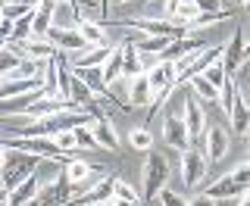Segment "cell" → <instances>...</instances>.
I'll use <instances>...</instances> for the list:
<instances>
[{
	"label": "cell",
	"instance_id": "3",
	"mask_svg": "<svg viewBox=\"0 0 250 206\" xmlns=\"http://www.w3.org/2000/svg\"><path fill=\"white\" fill-rule=\"evenodd\" d=\"M182 116H185V125H188V138H191V147L203 150V141H207V116L200 109V100L197 97H188L185 106H182Z\"/></svg>",
	"mask_w": 250,
	"mask_h": 206
},
{
	"label": "cell",
	"instance_id": "36",
	"mask_svg": "<svg viewBox=\"0 0 250 206\" xmlns=\"http://www.w3.org/2000/svg\"><path fill=\"white\" fill-rule=\"evenodd\" d=\"M238 206H250V187H247V191L238 197Z\"/></svg>",
	"mask_w": 250,
	"mask_h": 206
},
{
	"label": "cell",
	"instance_id": "7",
	"mask_svg": "<svg viewBox=\"0 0 250 206\" xmlns=\"http://www.w3.org/2000/svg\"><path fill=\"white\" fill-rule=\"evenodd\" d=\"M10 50L16 53V57H28V60H53L57 57V47H53L47 38H28V41H13L10 44Z\"/></svg>",
	"mask_w": 250,
	"mask_h": 206
},
{
	"label": "cell",
	"instance_id": "16",
	"mask_svg": "<svg viewBox=\"0 0 250 206\" xmlns=\"http://www.w3.org/2000/svg\"><path fill=\"white\" fill-rule=\"evenodd\" d=\"M41 178L38 175H31V178H25L19 187H13L10 191V206H28L31 200H38L41 197Z\"/></svg>",
	"mask_w": 250,
	"mask_h": 206
},
{
	"label": "cell",
	"instance_id": "29",
	"mask_svg": "<svg viewBox=\"0 0 250 206\" xmlns=\"http://www.w3.org/2000/svg\"><path fill=\"white\" fill-rule=\"evenodd\" d=\"M19 60H22V57H16L10 47H6V50H0V78H6V75H10L13 69L19 66Z\"/></svg>",
	"mask_w": 250,
	"mask_h": 206
},
{
	"label": "cell",
	"instance_id": "32",
	"mask_svg": "<svg viewBox=\"0 0 250 206\" xmlns=\"http://www.w3.org/2000/svg\"><path fill=\"white\" fill-rule=\"evenodd\" d=\"M160 203H163V206H188V200H182V197H178L175 191H169V187L160 194Z\"/></svg>",
	"mask_w": 250,
	"mask_h": 206
},
{
	"label": "cell",
	"instance_id": "30",
	"mask_svg": "<svg viewBox=\"0 0 250 206\" xmlns=\"http://www.w3.org/2000/svg\"><path fill=\"white\" fill-rule=\"evenodd\" d=\"M53 141L60 144V150H62V153H75V150H78L75 131H60V134H53Z\"/></svg>",
	"mask_w": 250,
	"mask_h": 206
},
{
	"label": "cell",
	"instance_id": "11",
	"mask_svg": "<svg viewBox=\"0 0 250 206\" xmlns=\"http://www.w3.org/2000/svg\"><path fill=\"white\" fill-rule=\"evenodd\" d=\"M244 47H247V41H244V31H234V35H231V41L229 44H225V53H222V66H225V72H229V75H234V72H238V69L241 66H244Z\"/></svg>",
	"mask_w": 250,
	"mask_h": 206
},
{
	"label": "cell",
	"instance_id": "24",
	"mask_svg": "<svg viewBox=\"0 0 250 206\" xmlns=\"http://www.w3.org/2000/svg\"><path fill=\"white\" fill-rule=\"evenodd\" d=\"M128 144L135 147V150H141V153H150V150H153V134H150V128H144V125L131 128L128 131Z\"/></svg>",
	"mask_w": 250,
	"mask_h": 206
},
{
	"label": "cell",
	"instance_id": "10",
	"mask_svg": "<svg viewBox=\"0 0 250 206\" xmlns=\"http://www.w3.org/2000/svg\"><path fill=\"white\" fill-rule=\"evenodd\" d=\"M231 141H229V131L222 128V125H209L207 128V141H203V156H207L209 163L222 160L225 153H229Z\"/></svg>",
	"mask_w": 250,
	"mask_h": 206
},
{
	"label": "cell",
	"instance_id": "27",
	"mask_svg": "<svg viewBox=\"0 0 250 206\" xmlns=\"http://www.w3.org/2000/svg\"><path fill=\"white\" fill-rule=\"evenodd\" d=\"M116 181V200H128V203H141V194L135 191V185H128L125 178H113Z\"/></svg>",
	"mask_w": 250,
	"mask_h": 206
},
{
	"label": "cell",
	"instance_id": "4",
	"mask_svg": "<svg viewBox=\"0 0 250 206\" xmlns=\"http://www.w3.org/2000/svg\"><path fill=\"white\" fill-rule=\"evenodd\" d=\"M178 163H182V181H185L188 187H200L203 181H207L209 160L203 156V150H197V147L185 150V153L178 156Z\"/></svg>",
	"mask_w": 250,
	"mask_h": 206
},
{
	"label": "cell",
	"instance_id": "26",
	"mask_svg": "<svg viewBox=\"0 0 250 206\" xmlns=\"http://www.w3.org/2000/svg\"><path fill=\"white\" fill-rule=\"evenodd\" d=\"M31 22H35V10L25 13L22 19H13V41H28V38H31Z\"/></svg>",
	"mask_w": 250,
	"mask_h": 206
},
{
	"label": "cell",
	"instance_id": "18",
	"mask_svg": "<svg viewBox=\"0 0 250 206\" xmlns=\"http://www.w3.org/2000/svg\"><path fill=\"white\" fill-rule=\"evenodd\" d=\"M91 175H104V172H97L91 163H84V160H69V156H66V169H62V178H66L69 185H82V181H88Z\"/></svg>",
	"mask_w": 250,
	"mask_h": 206
},
{
	"label": "cell",
	"instance_id": "22",
	"mask_svg": "<svg viewBox=\"0 0 250 206\" xmlns=\"http://www.w3.org/2000/svg\"><path fill=\"white\" fill-rule=\"evenodd\" d=\"M72 72L82 78L88 88L97 94V97H106V78H104V69H72Z\"/></svg>",
	"mask_w": 250,
	"mask_h": 206
},
{
	"label": "cell",
	"instance_id": "5",
	"mask_svg": "<svg viewBox=\"0 0 250 206\" xmlns=\"http://www.w3.org/2000/svg\"><path fill=\"white\" fill-rule=\"evenodd\" d=\"M163 144L178 150V153H185V150H191V138H188V125H185V116H175L169 113L163 119Z\"/></svg>",
	"mask_w": 250,
	"mask_h": 206
},
{
	"label": "cell",
	"instance_id": "2",
	"mask_svg": "<svg viewBox=\"0 0 250 206\" xmlns=\"http://www.w3.org/2000/svg\"><path fill=\"white\" fill-rule=\"evenodd\" d=\"M41 165V156H31V153H22V150H6V165L0 172V187L13 191L19 187L25 178H31Z\"/></svg>",
	"mask_w": 250,
	"mask_h": 206
},
{
	"label": "cell",
	"instance_id": "34",
	"mask_svg": "<svg viewBox=\"0 0 250 206\" xmlns=\"http://www.w3.org/2000/svg\"><path fill=\"white\" fill-rule=\"evenodd\" d=\"M194 3H197L200 13H222V3H219V0H194Z\"/></svg>",
	"mask_w": 250,
	"mask_h": 206
},
{
	"label": "cell",
	"instance_id": "13",
	"mask_svg": "<svg viewBox=\"0 0 250 206\" xmlns=\"http://www.w3.org/2000/svg\"><path fill=\"white\" fill-rule=\"evenodd\" d=\"M153 103V84H150V78L144 75H138V78H131V84H128V106L131 109H144V106H150Z\"/></svg>",
	"mask_w": 250,
	"mask_h": 206
},
{
	"label": "cell",
	"instance_id": "44",
	"mask_svg": "<svg viewBox=\"0 0 250 206\" xmlns=\"http://www.w3.org/2000/svg\"><path fill=\"white\" fill-rule=\"evenodd\" d=\"M91 3H97V0H91Z\"/></svg>",
	"mask_w": 250,
	"mask_h": 206
},
{
	"label": "cell",
	"instance_id": "1",
	"mask_svg": "<svg viewBox=\"0 0 250 206\" xmlns=\"http://www.w3.org/2000/svg\"><path fill=\"white\" fill-rule=\"evenodd\" d=\"M166 181H169V150L166 153L150 150L144 160V169H141V200H156L166 191Z\"/></svg>",
	"mask_w": 250,
	"mask_h": 206
},
{
	"label": "cell",
	"instance_id": "12",
	"mask_svg": "<svg viewBox=\"0 0 250 206\" xmlns=\"http://www.w3.org/2000/svg\"><path fill=\"white\" fill-rule=\"evenodd\" d=\"M72 194H75V185H69L66 178H60V181H53V185H44L41 187V206H66V203H72Z\"/></svg>",
	"mask_w": 250,
	"mask_h": 206
},
{
	"label": "cell",
	"instance_id": "25",
	"mask_svg": "<svg viewBox=\"0 0 250 206\" xmlns=\"http://www.w3.org/2000/svg\"><path fill=\"white\" fill-rule=\"evenodd\" d=\"M203 78H207V82H209V84H213V88H216V91H222V88H225V84H229V78H231V75H229V72H225V66H222V60H219V62H213V66H209V69H207V72H203Z\"/></svg>",
	"mask_w": 250,
	"mask_h": 206
},
{
	"label": "cell",
	"instance_id": "38",
	"mask_svg": "<svg viewBox=\"0 0 250 206\" xmlns=\"http://www.w3.org/2000/svg\"><path fill=\"white\" fill-rule=\"evenodd\" d=\"M3 165H6V150H0V172H3Z\"/></svg>",
	"mask_w": 250,
	"mask_h": 206
},
{
	"label": "cell",
	"instance_id": "43",
	"mask_svg": "<svg viewBox=\"0 0 250 206\" xmlns=\"http://www.w3.org/2000/svg\"><path fill=\"white\" fill-rule=\"evenodd\" d=\"M50 3H60V0H50Z\"/></svg>",
	"mask_w": 250,
	"mask_h": 206
},
{
	"label": "cell",
	"instance_id": "39",
	"mask_svg": "<svg viewBox=\"0 0 250 206\" xmlns=\"http://www.w3.org/2000/svg\"><path fill=\"white\" fill-rule=\"evenodd\" d=\"M6 47H10V41H6V38H0V50H6Z\"/></svg>",
	"mask_w": 250,
	"mask_h": 206
},
{
	"label": "cell",
	"instance_id": "37",
	"mask_svg": "<svg viewBox=\"0 0 250 206\" xmlns=\"http://www.w3.org/2000/svg\"><path fill=\"white\" fill-rule=\"evenodd\" d=\"M106 206H141V203H128V200H109Z\"/></svg>",
	"mask_w": 250,
	"mask_h": 206
},
{
	"label": "cell",
	"instance_id": "21",
	"mask_svg": "<svg viewBox=\"0 0 250 206\" xmlns=\"http://www.w3.org/2000/svg\"><path fill=\"white\" fill-rule=\"evenodd\" d=\"M100 69H104L106 84H109V82H116V78H122V69H125V47H122V44H116V50L109 53V60H106Z\"/></svg>",
	"mask_w": 250,
	"mask_h": 206
},
{
	"label": "cell",
	"instance_id": "9",
	"mask_svg": "<svg viewBox=\"0 0 250 206\" xmlns=\"http://www.w3.org/2000/svg\"><path fill=\"white\" fill-rule=\"evenodd\" d=\"M113 50H116V44H94V47H88V50H82V53H72L69 66L72 69H100L109 60Z\"/></svg>",
	"mask_w": 250,
	"mask_h": 206
},
{
	"label": "cell",
	"instance_id": "35",
	"mask_svg": "<svg viewBox=\"0 0 250 206\" xmlns=\"http://www.w3.org/2000/svg\"><path fill=\"white\" fill-rule=\"evenodd\" d=\"M0 206H10V191L6 187H0Z\"/></svg>",
	"mask_w": 250,
	"mask_h": 206
},
{
	"label": "cell",
	"instance_id": "47",
	"mask_svg": "<svg viewBox=\"0 0 250 206\" xmlns=\"http://www.w3.org/2000/svg\"><path fill=\"white\" fill-rule=\"evenodd\" d=\"M247 165H250V160H247Z\"/></svg>",
	"mask_w": 250,
	"mask_h": 206
},
{
	"label": "cell",
	"instance_id": "23",
	"mask_svg": "<svg viewBox=\"0 0 250 206\" xmlns=\"http://www.w3.org/2000/svg\"><path fill=\"white\" fill-rule=\"evenodd\" d=\"M188 84H191L194 97H197L200 103H219V94H222V91H216V88H213V84H209V82H207L203 75H194V78H191Z\"/></svg>",
	"mask_w": 250,
	"mask_h": 206
},
{
	"label": "cell",
	"instance_id": "17",
	"mask_svg": "<svg viewBox=\"0 0 250 206\" xmlns=\"http://www.w3.org/2000/svg\"><path fill=\"white\" fill-rule=\"evenodd\" d=\"M203 191H207L209 197H216V200H231V197H241V194H244V187H241L238 181H234V175L229 172V175L216 178L213 185H207Z\"/></svg>",
	"mask_w": 250,
	"mask_h": 206
},
{
	"label": "cell",
	"instance_id": "42",
	"mask_svg": "<svg viewBox=\"0 0 250 206\" xmlns=\"http://www.w3.org/2000/svg\"><path fill=\"white\" fill-rule=\"evenodd\" d=\"M116 3H128V0H116Z\"/></svg>",
	"mask_w": 250,
	"mask_h": 206
},
{
	"label": "cell",
	"instance_id": "6",
	"mask_svg": "<svg viewBox=\"0 0 250 206\" xmlns=\"http://www.w3.org/2000/svg\"><path fill=\"white\" fill-rule=\"evenodd\" d=\"M47 41L57 47V50H66L69 57H72V53H82V50H88V47H91V44L82 38V31H78V28H60V25L50 28Z\"/></svg>",
	"mask_w": 250,
	"mask_h": 206
},
{
	"label": "cell",
	"instance_id": "19",
	"mask_svg": "<svg viewBox=\"0 0 250 206\" xmlns=\"http://www.w3.org/2000/svg\"><path fill=\"white\" fill-rule=\"evenodd\" d=\"M229 128L234 131V134H247L250 131V103H244V100H234V106L229 109Z\"/></svg>",
	"mask_w": 250,
	"mask_h": 206
},
{
	"label": "cell",
	"instance_id": "14",
	"mask_svg": "<svg viewBox=\"0 0 250 206\" xmlns=\"http://www.w3.org/2000/svg\"><path fill=\"white\" fill-rule=\"evenodd\" d=\"M109 200H116V181L113 178H100L97 185L78 200V206H106Z\"/></svg>",
	"mask_w": 250,
	"mask_h": 206
},
{
	"label": "cell",
	"instance_id": "20",
	"mask_svg": "<svg viewBox=\"0 0 250 206\" xmlns=\"http://www.w3.org/2000/svg\"><path fill=\"white\" fill-rule=\"evenodd\" d=\"M78 31H82V38L91 47L94 44H113L106 38V25H100V22H94V19H82V22H78Z\"/></svg>",
	"mask_w": 250,
	"mask_h": 206
},
{
	"label": "cell",
	"instance_id": "31",
	"mask_svg": "<svg viewBox=\"0 0 250 206\" xmlns=\"http://www.w3.org/2000/svg\"><path fill=\"white\" fill-rule=\"evenodd\" d=\"M231 175H234V181H238V185L244 187V191L250 187V165H247V163H241L238 169H231Z\"/></svg>",
	"mask_w": 250,
	"mask_h": 206
},
{
	"label": "cell",
	"instance_id": "41",
	"mask_svg": "<svg viewBox=\"0 0 250 206\" xmlns=\"http://www.w3.org/2000/svg\"><path fill=\"white\" fill-rule=\"evenodd\" d=\"M234 3H238V6H247V0H234Z\"/></svg>",
	"mask_w": 250,
	"mask_h": 206
},
{
	"label": "cell",
	"instance_id": "33",
	"mask_svg": "<svg viewBox=\"0 0 250 206\" xmlns=\"http://www.w3.org/2000/svg\"><path fill=\"white\" fill-rule=\"evenodd\" d=\"M188 206H216V197H209L207 191H197L191 200H188Z\"/></svg>",
	"mask_w": 250,
	"mask_h": 206
},
{
	"label": "cell",
	"instance_id": "40",
	"mask_svg": "<svg viewBox=\"0 0 250 206\" xmlns=\"http://www.w3.org/2000/svg\"><path fill=\"white\" fill-rule=\"evenodd\" d=\"M244 57H247V60H250V41H247V47H244Z\"/></svg>",
	"mask_w": 250,
	"mask_h": 206
},
{
	"label": "cell",
	"instance_id": "15",
	"mask_svg": "<svg viewBox=\"0 0 250 206\" xmlns=\"http://www.w3.org/2000/svg\"><path fill=\"white\" fill-rule=\"evenodd\" d=\"M91 131H94V141H97V150H119V134H116L109 119H94Z\"/></svg>",
	"mask_w": 250,
	"mask_h": 206
},
{
	"label": "cell",
	"instance_id": "8",
	"mask_svg": "<svg viewBox=\"0 0 250 206\" xmlns=\"http://www.w3.org/2000/svg\"><path fill=\"white\" fill-rule=\"evenodd\" d=\"M38 91H47L44 78H28V82L3 78V82H0V103H6V100H19V97H28V94H38Z\"/></svg>",
	"mask_w": 250,
	"mask_h": 206
},
{
	"label": "cell",
	"instance_id": "28",
	"mask_svg": "<svg viewBox=\"0 0 250 206\" xmlns=\"http://www.w3.org/2000/svg\"><path fill=\"white\" fill-rule=\"evenodd\" d=\"M75 141H78V150H97V141H94L91 125H82V128H75Z\"/></svg>",
	"mask_w": 250,
	"mask_h": 206
},
{
	"label": "cell",
	"instance_id": "45",
	"mask_svg": "<svg viewBox=\"0 0 250 206\" xmlns=\"http://www.w3.org/2000/svg\"><path fill=\"white\" fill-rule=\"evenodd\" d=\"M0 134H3V128H0Z\"/></svg>",
	"mask_w": 250,
	"mask_h": 206
},
{
	"label": "cell",
	"instance_id": "46",
	"mask_svg": "<svg viewBox=\"0 0 250 206\" xmlns=\"http://www.w3.org/2000/svg\"><path fill=\"white\" fill-rule=\"evenodd\" d=\"M247 6H250V0H247Z\"/></svg>",
	"mask_w": 250,
	"mask_h": 206
}]
</instances>
